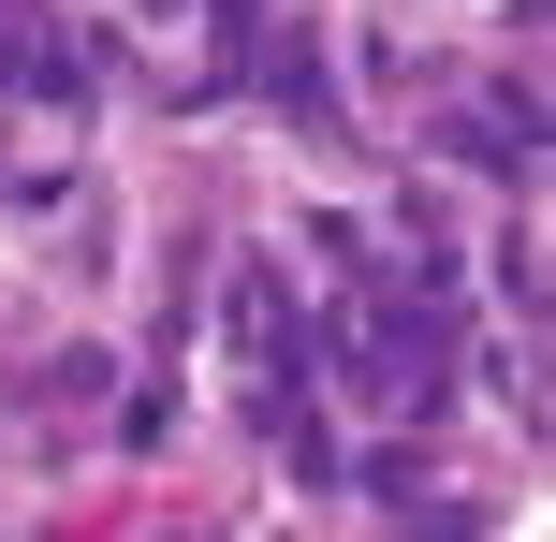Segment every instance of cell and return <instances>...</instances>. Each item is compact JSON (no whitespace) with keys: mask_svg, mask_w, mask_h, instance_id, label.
I'll list each match as a JSON object with an SVG mask.
<instances>
[{"mask_svg":"<svg viewBox=\"0 0 556 542\" xmlns=\"http://www.w3.org/2000/svg\"><path fill=\"white\" fill-rule=\"evenodd\" d=\"M132 15H147V29H162V15H205V0H132Z\"/></svg>","mask_w":556,"mask_h":542,"instance_id":"cell-7","label":"cell"},{"mask_svg":"<svg viewBox=\"0 0 556 542\" xmlns=\"http://www.w3.org/2000/svg\"><path fill=\"white\" fill-rule=\"evenodd\" d=\"M440 147H454V162H483V176H528V162H542V103H528V88H469Z\"/></svg>","mask_w":556,"mask_h":542,"instance_id":"cell-5","label":"cell"},{"mask_svg":"<svg viewBox=\"0 0 556 542\" xmlns=\"http://www.w3.org/2000/svg\"><path fill=\"white\" fill-rule=\"evenodd\" d=\"M0 88L45 117H88V45L45 15V0H0Z\"/></svg>","mask_w":556,"mask_h":542,"instance_id":"cell-3","label":"cell"},{"mask_svg":"<svg viewBox=\"0 0 556 542\" xmlns=\"http://www.w3.org/2000/svg\"><path fill=\"white\" fill-rule=\"evenodd\" d=\"M395 514H410V542H483V499H440V484H410Z\"/></svg>","mask_w":556,"mask_h":542,"instance_id":"cell-6","label":"cell"},{"mask_svg":"<svg viewBox=\"0 0 556 542\" xmlns=\"http://www.w3.org/2000/svg\"><path fill=\"white\" fill-rule=\"evenodd\" d=\"M337 381H352L366 411H395V426H425V411L454 396V293H410V279H366L352 308H337Z\"/></svg>","mask_w":556,"mask_h":542,"instance_id":"cell-1","label":"cell"},{"mask_svg":"<svg viewBox=\"0 0 556 542\" xmlns=\"http://www.w3.org/2000/svg\"><path fill=\"white\" fill-rule=\"evenodd\" d=\"M220 338L250 352L264 411H278V396H307V308H293V279H278L264 250H250V264H235V279H220Z\"/></svg>","mask_w":556,"mask_h":542,"instance_id":"cell-2","label":"cell"},{"mask_svg":"<svg viewBox=\"0 0 556 542\" xmlns=\"http://www.w3.org/2000/svg\"><path fill=\"white\" fill-rule=\"evenodd\" d=\"M250 88H264L278 117H293L307 147H337V133H352V117H337V74H323V29H307V15H278V29H264V59H250Z\"/></svg>","mask_w":556,"mask_h":542,"instance_id":"cell-4","label":"cell"}]
</instances>
